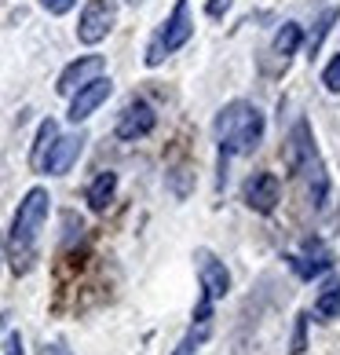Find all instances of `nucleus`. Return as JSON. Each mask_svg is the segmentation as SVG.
Instances as JSON below:
<instances>
[{
	"instance_id": "nucleus-1",
	"label": "nucleus",
	"mask_w": 340,
	"mask_h": 355,
	"mask_svg": "<svg viewBox=\"0 0 340 355\" xmlns=\"http://www.w3.org/2000/svg\"><path fill=\"white\" fill-rule=\"evenodd\" d=\"M216 139H220V173L227 168V157L253 154L264 143V114L256 103L234 99L216 114Z\"/></svg>"
},
{
	"instance_id": "nucleus-2",
	"label": "nucleus",
	"mask_w": 340,
	"mask_h": 355,
	"mask_svg": "<svg viewBox=\"0 0 340 355\" xmlns=\"http://www.w3.org/2000/svg\"><path fill=\"white\" fill-rule=\"evenodd\" d=\"M48 205H51V194L44 187H33L15 209V220H11V234H8V245H11V257H15V271H26L33 260V245H37V231L44 227L48 220Z\"/></svg>"
},
{
	"instance_id": "nucleus-3",
	"label": "nucleus",
	"mask_w": 340,
	"mask_h": 355,
	"mask_svg": "<svg viewBox=\"0 0 340 355\" xmlns=\"http://www.w3.org/2000/svg\"><path fill=\"white\" fill-rule=\"evenodd\" d=\"M194 33V22H190V0H176L172 15L165 19L161 33L150 41V51H147V67H158V62L168 55V51H179L183 44L190 41Z\"/></svg>"
},
{
	"instance_id": "nucleus-4",
	"label": "nucleus",
	"mask_w": 340,
	"mask_h": 355,
	"mask_svg": "<svg viewBox=\"0 0 340 355\" xmlns=\"http://www.w3.org/2000/svg\"><path fill=\"white\" fill-rule=\"evenodd\" d=\"M114 22H117V0H91V4L81 11V22H77V41L81 44L107 41Z\"/></svg>"
},
{
	"instance_id": "nucleus-5",
	"label": "nucleus",
	"mask_w": 340,
	"mask_h": 355,
	"mask_svg": "<svg viewBox=\"0 0 340 355\" xmlns=\"http://www.w3.org/2000/svg\"><path fill=\"white\" fill-rule=\"evenodd\" d=\"M114 96V81H110V77H91V81L88 85H81V88H77L73 92V99H70V121L73 125H81L84 121V117H91V114H96L99 107H102V103H107Z\"/></svg>"
},
{
	"instance_id": "nucleus-6",
	"label": "nucleus",
	"mask_w": 340,
	"mask_h": 355,
	"mask_svg": "<svg viewBox=\"0 0 340 355\" xmlns=\"http://www.w3.org/2000/svg\"><path fill=\"white\" fill-rule=\"evenodd\" d=\"M81 150H84V136H81V132H73V136H55V143L48 147L41 168H44L48 176H62V173H70V168L77 165Z\"/></svg>"
},
{
	"instance_id": "nucleus-7",
	"label": "nucleus",
	"mask_w": 340,
	"mask_h": 355,
	"mask_svg": "<svg viewBox=\"0 0 340 355\" xmlns=\"http://www.w3.org/2000/svg\"><path fill=\"white\" fill-rule=\"evenodd\" d=\"M282 198V183L274 173H253L245 180V205L256 209V213H274V205Z\"/></svg>"
},
{
	"instance_id": "nucleus-8",
	"label": "nucleus",
	"mask_w": 340,
	"mask_h": 355,
	"mask_svg": "<svg viewBox=\"0 0 340 355\" xmlns=\"http://www.w3.org/2000/svg\"><path fill=\"white\" fill-rule=\"evenodd\" d=\"M154 121H158V114L147 99H132L121 114V121H117V139H143L154 132Z\"/></svg>"
},
{
	"instance_id": "nucleus-9",
	"label": "nucleus",
	"mask_w": 340,
	"mask_h": 355,
	"mask_svg": "<svg viewBox=\"0 0 340 355\" xmlns=\"http://www.w3.org/2000/svg\"><path fill=\"white\" fill-rule=\"evenodd\" d=\"M198 275H202V289L208 300H220L231 293V271L224 268V260H216L208 249H198Z\"/></svg>"
},
{
	"instance_id": "nucleus-10",
	"label": "nucleus",
	"mask_w": 340,
	"mask_h": 355,
	"mask_svg": "<svg viewBox=\"0 0 340 355\" xmlns=\"http://www.w3.org/2000/svg\"><path fill=\"white\" fill-rule=\"evenodd\" d=\"M102 55H84V59H77V62H70L66 70L59 73V85H55V92L59 96H70V92H77L81 85H88L91 77H99L102 73Z\"/></svg>"
},
{
	"instance_id": "nucleus-11",
	"label": "nucleus",
	"mask_w": 340,
	"mask_h": 355,
	"mask_svg": "<svg viewBox=\"0 0 340 355\" xmlns=\"http://www.w3.org/2000/svg\"><path fill=\"white\" fill-rule=\"evenodd\" d=\"M114 191H117V173H99L88 187V205L96 209V213H102V209L114 202Z\"/></svg>"
},
{
	"instance_id": "nucleus-12",
	"label": "nucleus",
	"mask_w": 340,
	"mask_h": 355,
	"mask_svg": "<svg viewBox=\"0 0 340 355\" xmlns=\"http://www.w3.org/2000/svg\"><path fill=\"white\" fill-rule=\"evenodd\" d=\"M304 44V30H300V22H285L278 33H274V51L285 59V55H293V51Z\"/></svg>"
},
{
	"instance_id": "nucleus-13",
	"label": "nucleus",
	"mask_w": 340,
	"mask_h": 355,
	"mask_svg": "<svg viewBox=\"0 0 340 355\" xmlns=\"http://www.w3.org/2000/svg\"><path fill=\"white\" fill-rule=\"evenodd\" d=\"M55 136H59V125L51 121V117H48V121H41V128H37V143H33V150H30V162L33 165L44 162V154H48L51 143H55Z\"/></svg>"
},
{
	"instance_id": "nucleus-14",
	"label": "nucleus",
	"mask_w": 340,
	"mask_h": 355,
	"mask_svg": "<svg viewBox=\"0 0 340 355\" xmlns=\"http://www.w3.org/2000/svg\"><path fill=\"white\" fill-rule=\"evenodd\" d=\"M337 19H340V11H337V8H330V11H322V19L315 22V33L307 37V55H311V59L319 55V48H322V41H325V33L333 30V22H337Z\"/></svg>"
},
{
	"instance_id": "nucleus-15",
	"label": "nucleus",
	"mask_w": 340,
	"mask_h": 355,
	"mask_svg": "<svg viewBox=\"0 0 340 355\" xmlns=\"http://www.w3.org/2000/svg\"><path fill=\"white\" fill-rule=\"evenodd\" d=\"M315 315L319 319H340V286H330L315 300Z\"/></svg>"
},
{
	"instance_id": "nucleus-16",
	"label": "nucleus",
	"mask_w": 340,
	"mask_h": 355,
	"mask_svg": "<svg viewBox=\"0 0 340 355\" xmlns=\"http://www.w3.org/2000/svg\"><path fill=\"white\" fill-rule=\"evenodd\" d=\"M322 85L330 88V92H340V55H333L330 67L322 70Z\"/></svg>"
},
{
	"instance_id": "nucleus-17",
	"label": "nucleus",
	"mask_w": 340,
	"mask_h": 355,
	"mask_svg": "<svg viewBox=\"0 0 340 355\" xmlns=\"http://www.w3.org/2000/svg\"><path fill=\"white\" fill-rule=\"evenodd\" d=\"M77 0H41V8L48 11V15H66V11H73Z\"/></svg>"
},
{
	"instance_id": "nucleus-18",
	"label": "nucleus",
	"mask_w": 340,
	"mask_h": 355,
	"mask_svg": "<svg viewBox=\"0 0 340 355\" xmlns=\"http://www.w3.org/2000/svg\"><path fill=\"white\" fill-rule=\"evenodd\" d=\"M227 8H231V0H208V8H205V11H208V15L216 19L220 11H227Z\"/></svg>"
},
{
	"instance_id": "nucleus-19",
	"label": "nucleus",
	"mask_w": 340,
	"mask_h": 355,
	"mask_svg": "<svg viewBox=\"0 0 340 355\" xmlns=\"http://www.w3.org/2000/svg\"><path fill=\"white\" fill-rule=\"evenodd\" d=\"M41 355H73V352H70V348H62V345H44Z\"/></svg>"
},
{
	"instance_id": "nucleus-20",
	"label": "nucleus",
	"mask_w": 340,
	"mask_h": 355,
	"mask_svg": "<svg viewBox=\"0 0 340 355\" xmlns=\"http://www.w3.org/2000/svg\"><path fill=\"white\" fill-rule=\"evenodd\" d=\"M8 355H22V337L11 334V345H8Z\"/></svg>"
},
{
	"instance_id": "nucleus-21",
	"label": "nucleus",
	"mask_w": 340,
	"mask_h": 355,
	"mask_svg": "<svg viewBox=\"0 0 340 355\" xmlns=\"http://www.w3.org/2000/svg\"><path fill=\"white\" fill-rule=\"evenodd\" d=\"M4 326H8V315H0V330H4Z\"/></svg>"
}]
</instances>
